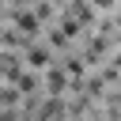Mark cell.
Masks as SVG:
<instances>
[{"label": "cell", "mask_w": 121, "mask_h": 121, "mask_svg": "<svg viewBox=\"0 0 121 121\" xmlns=\"http://www.w3.org/2000/svg\"><path fill=\"white\" fill-rule=\"evenodd\" d=\"M45 87H49V95L57 98V95H64V87H68V72L60 68V64H49L45 68Z\"/></svg>", "instance_id": "cell-1"}, {"label": "cell", "mask_w": 121, "mask_h": 121, "mask_svg": "<svg viewBox=\"0 0 121 121\" xmlns=\"http://www.w3.org/2000/svg\"><path fill=\"white\" fill-rule=\"evenodd\" d=\"M8 15L15 19V26H19V30H26V38L38 30V15H34V11H26V8H8Z\"/></svg>", "instance_id": "cell-2"}, {"label": "cell", "mask_w": 121, "mask_h": 121, "mask_svg": "<svg viewBox=\"0 0 121 121\" xmlns=\"http://www.w3.org/2000/svg\"><path fill=\"white\" fill-rule=\"evenodd\" d=\"M26 60H30L34 68H49V64H53V57H49L45 45H26Z\"/></svg>", "instance_id": "cell-3"}, {"label": "cell", "mask_w": 121, "mask_h": 121, "mask_svg": "<svg viewBox=\"0 0 121 121\" xmlns=\"http://www.w3.org/2000/svg\"><path fill=\"white\" fill-rule=\"evenodd\" d=\"M19 91H23V95H34V91H38V76H30V72H26V76L19 79Z\"/></svg>", "instance_id": "cell-4"}, {"label": "cell", "mask_w": 121, "mask_h": 121, "mask_svg": "<svg viewBox=\"0 0 121 121\" xmlns=\"http://www.w3.org/2000/svg\"><path fill=\"white\" fill-rule=\"evenodd\" d=\"M64 72L79 76V72H83V60H79V57H68V60H64Z\"/></svg>", "instance_id": "cell-5"}]
</instances>
